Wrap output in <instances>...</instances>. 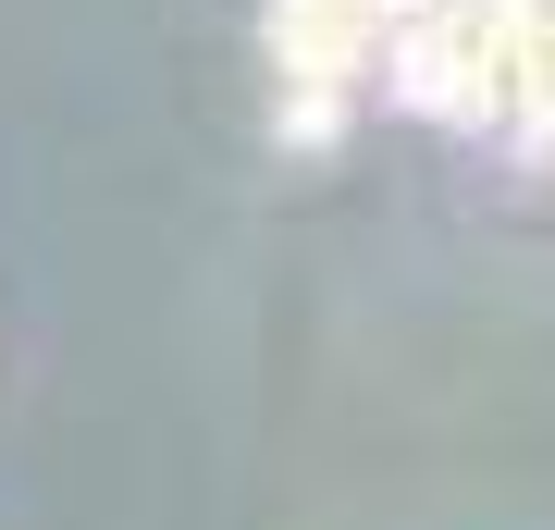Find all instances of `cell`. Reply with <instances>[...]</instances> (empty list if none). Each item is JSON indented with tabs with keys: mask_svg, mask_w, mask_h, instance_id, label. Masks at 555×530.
<instances>
[{
	"mask_svg": "<svg viewBox=\"0 0 555 530\" xmlns=\"http://www.w3.org/2000/svg\"><path fill=\"white\" fill-rule=\"evenodd\" d=\"M272 137H284V148H334V137H346V87H284Z\"/></svg>",
	"mask_w": 555,
	"mask_h": 530,
	"instance_id": "cell-1",
	"label": "cell"
}]
</instances>
